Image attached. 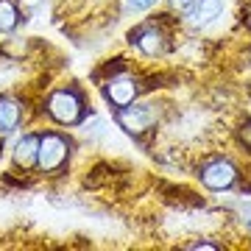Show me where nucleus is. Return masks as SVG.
Wrapping results in <instances>:
<instances>
[{"label":"nucleus","instance_id":"obj_12","mask_svg":"<svg viewBox=\"0 0 251 251\" xmlns=\"http://www.w3.org/2000/svg\"><path fill=\"white\" fill-rule=\"evenodd\" d=\"M237 140H240V145H246V148L251 151V120L237 128Z\"/></svg>","mask_w":251,"mask_h":251},{"label":"nucleus","instance_id":"obj_5","mask_svg":"<svg viewBox=\"0 0 251 251\" xmlns=\"http://www.w3.org/2000/svg\"><path fill=\"white\" fill-rule=\"evenodd\" d=\"M221 14H224V0H187V6H184V17L196 28L215 23Z\"/></svg>","mask_w":251,"mask_h":251},{"label":"nucleus","instance_id":"obj_10","mask_svg":"<svg viewBox=\"0 0 251 251\" xmlns=\"http://www.w3.org/2000/svg\"><path fill=\"white\" fill-rule=\"evenodd\" d=\"M20 23V9L14 6V0H0V34L14 31Z\"/></svg>","mask_w":251,"mask_h":251},{"label":"nucleus","instance_id":"obj_6","mask_svg":"<svg viewBox=\"0 0 251 251\" xmlns=\"http://www.w3.org/2000/svg\"><path fill=\"white\" fill-rule=\"evenodd\" d=\"M103 92H106V98L112 106H128V103H134L137 98V81L131 78V75H112V78L106 81V87H103Z\"/></svg>","mask_w":251,"mask_h":251},{"label":"nucleus","instance_id":"obj_8","mask_svg":"<svg viewBox=\"0 0 251 251\" xmlns=\"http://www.w3.org/2000/svg\"><path fill=\"white\" fill-rule=\"evenodd\" d=\"M36 151H39V137L36 134H25L14 145V165L23 171H31L36 165Z\"/></svg>","mask_w":251,"mask_h":251},{"label":"nucleus","instance_id":"obj_15","mask_svg":"<svg viewBox=\"0 0 251 251\" xmlns=\"http://www.w3.org/2000/svg\"><path fill=\"white\" fill-rule=\"evenodd\" d=\"M249 95H251V87H249Z\"/></svg>","mask_w":251,"mask_h":251},{"label":"nucleus","instance_id":"obj_7","mask_svg":"<svg viewBox=\"0 0 251 251\" xmlns=\"http://www.w3.org/2000/svg\"><path fill=\"white\" fill-rule=\"evenodd\" d=\"M134 42H137V48H140L145 56H162L165 50H168L165 34H162L156 25H148V28H143V31H137Z\"/></svg>","mask_w":251,"mask_h":251},{"label":"nucleus","instance_id":"obj_2","mask_svg":"<svg viewBox=\"0 0 251 251\" xmlns=\"http://www.w3.org/2000/svg\"><path fill=\"white\" fill-rule=\"evenodd\" d=\"M45 112L53 117L59 126H75V123H81L87 106H84V98H81L78 92L73 90V87H67V90H56L53 95L48 98Z\"/></svg>","mask_w":251,"mask_h":251},{"label":"nucleus","instance_id":"obj_4","mask_svg":"<svg viewBox=\"0 0 251 251\" xmlns=\"http://www.w3.org/2000/svg\"><path fill=\"white\" fill-rule=\"evenodd\" d=\"M198 179H201V184H204L206 190L221 193V190H229L234 181H237V168H234L229 159H212L201 168Z\"/></svg>","mask_w":251,"mask_h":251},{"label":"nucleus","instance_id":"obj_9","mask_svg":"<svg viewBox=\"0 0 251 251\" xmlns=\"http://www.w3.org/2000/svg\"><path fill=\"white\" fill-rule=\"evenodd\" d=\"M23 123V103L14 98H0V134H11Z\"/></svg>","mask_w":251,"mask_h":251},{"label":"nucleus","instance_id":"obj_14","mask_svg":"<svg viewBox=\"0 0 251 251\" xmlns=\"http://www.w3.org/2000/svg\"><path fill=\"white\" fill-rule=\"evenodd\" d=\"M246 226H249V232H251V218H249V224H246Z\"/></svg>","mask_w":251,"mask_h":251},{"label":"nucleus","instance_id":"obj_13","mask_svg":"<svg viewBox=\"0 0 251 251\" xmlns=\"http://www.w3.org/2000/svg\"><path fill=\"white\" fill-rule=\"evenodd\" d=\"M190 249H212V251H215L218 246H215V243H190Z\"/></svg>","mask_w":251,"mask_h":251},{"label":"nucleus","instance_id":"obj_11","mask_svg":"<svg viewBox=\"0 0 251 251\" xmlns=\"http://www.w3.org/2000/svg\"><path fill=\"white\" fill-rule=\"evenodd\" d=\"M159 0H126V9L128 11H148L151 6H156Z\"/></svg>","mask_w":251,"mask_h":251},{"label":"nucleus","instance_id":"obj_1","mask_svg":"<svg viewBox=\"0 0 251 251\" xmlns=\"http://www.w3.org/2000/svg\"><path fill=\"white\" fill-rule=\"evenodd\" d=\"M73 145L70 140L59 131H48L39 137V151H36V165L42 173H59L70 159Z\"/></svg>","mask_w":251,"mask_h":251},{"label":"nucleus","instance_id":"obj_3","mask_svg":"<svg viewBox=\"0 0 251 251\" xmlns=\"http://www.w3.org/2000/svg\"><path fill=\"white\" fill-rule=\"evenodd\" d=\"M115 120L128 134H145L153 126V120H156V112H153L151 103H128V106L117 109Z\"/></svg>","mask_w":251,"mask_h":251}]
</instances>
